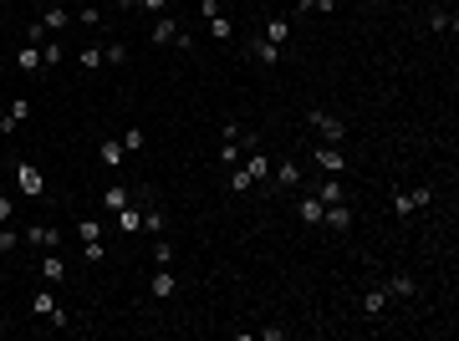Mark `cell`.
Returning <instances> with one entry per match:
<instances>
[{
  "mask_svg": "<svg viewBox=\"0 0 459 341\" xmlns=\"http://www.w3.org/2000/svg\"><path fill=\"white\" fill-rule=\"evenodd\" d=\"M31 316L36 321H51V326H57V331H67V311H61V300H57V291H51V285H41V291H36L31 296Z\"/></svg>",
  "mask_w": 459,
  "mask_h": 341,
  "instance_id": "1",
  "label": "cell"
},
{
  "mask_svg": "<svg viewBox=\"0 0 459 341\" xmlns=\"http://www.w3.org/2000/svg\"><path fill=\"white\" fill-rule=\"evenodd\" d=\"M429 199H434V189H429V183H418V189H398V194H393V214L409 219V214H418Z\"/></svg>",
  "mask_w": 459,
  "mask_h": 341,
  "instance_id": "2",
  "label": "cell"
},
{
  "mask_svg": "<svg viewBox=\"0 0 459 341\" xmlns=\"http://www.w3.org/2000/svg\"><path fill=\"white\" fill-rule=\"evenodd\" d=\"M306 123L322 133V143H337V148H342V138H347V123H342V117H332V112L311 107V112H306Z\"/></svg>",
  "mask_w": 459,
  "mask_h": 341,
  "instance_id": "3",
  "label": "cell"
},
{
  "mask_svg": "<svg viewBox=\"0 0 459 341\" xmlns=\"http://www.w3.org/2000/svg\"><path fill=\"white\" fill-rule=\"evenodd\" d=\"M148 296L153 300H174L179 296V280H174V270H168V265H159V275L148 280Z\"/></svg>",
  "mask_w": 459,
  "mask_h": 341,
  "instance_id": "4",
  "label": "cell"
},
{
  "mask_svg": "<svg viewBox=\"0 0 459 341\" xmlns=\"http://www.w3.org/2000/svg\"><path fill=\"white\" fill-rule=\"evenodd\" d=\"M26 117H31V97H16V102L6 107V117H0V138H6V133H16Z\"/></svg>",
  "mask_w": 459,
  "mask_h": 341,
  "instance_id": "5",
  "label": "cell"
},
{
  "mask_svg": "<svg viewBox=\"0 0 459 341\" xmlns=\"http://www.w3.org/2000/svg\"><path fill=\"white\" fill-rule=\"evenodd\" d=\"M322 214H326V204L317 199V194H301L296 199V219L301 225H322Z\"/></svg>",
  "mask_w": 459,
  "mask_h": 341,
  "instance_id": "6",
  "label": "cell"
},
{
  "mask_svg": "<svg viewBox=\"0 0 459 341\" xmlns=\"http://www.w3.org/2000/svg\"><path fill=\"white\" fill-rule=\"evenodd\" d=\"M317 168H322V174H342V168H347L342 148H337V143H322V148H317Z\"/></svg>",
  "mask_w": 459,
  "mask_h": 341,
  "instance_id": "7",
  "label": "cell"
},
{
  "mask_svg": "<svg viewBox=\"0 0 459 341\" xmlns=\"http://www.w3.org/2000/svg\"><path fill=\"white\" fill-rule=\"evenodd\" d=\"M117 229L133 240V234H143V204H123L117 209Z\"/></svg>",
  "mask_w": 459,
  "mask_h": 341,
  "instance_id": "8",
  "label": "cell"
},
{
  "mask_svg": "<svg viewBox=\"0 0 459 341\" xmlns=\"http://www.w3.org/2000/svg\"><path fill=\"white\" fill-rule=\"evenodd\" d=\"M67 25H72V10H67V6H46V10H41V31H46V36L67 31Z\"/></svg>",
  "mask_w": 459,
  "mask_h": 341,
  "instance_id": "9",
  "label": "cell"
},
{
  "mask_svg": "<svg viewBox=\"0 0 459 341\" xmlns=\"http://www.w3.org/2000/svg\"><path fill=\"white\" fill-rule=\"evenodd\" d=\"M148 41H159V46H179V21L174 16H153V36Z\"/></svg>",
  "mask_w": 459,
  "mask_h": 341,
  "instance_id": "10",
  "label": "cell"
},
{
  "mask_svg": "<svg viewBox=\"0 0 459 341\" xmlns=\"http://www.w3.org/2000/svg\"><path fill=\"white\" fill-rule=\"evenodd\" d=\"M97 163L102 168H123V138H102L97 143Z\"/></svg>",
  "mask_w": 459,
  "mask_h": 341,
  "instance_id": "11",
  "label": "cell"
},
{
  "mask_svg": "<svg viewBox=\"0 0 459 341\" xmlns=\"http://www.w3.org/2000/svg\"><path fill=\"white\" fill-rule=\"evenodd\" d=\"M317 199H322V204H347V189H342V178H337V174H322V189H317Z\"/></svg>",
  "mask_w": 459,
  "mask_h": 341,
  "instance_id": "12",
  "label": "cell"
},
{
  "mask_svg": "<svg viewBox=\"0 0 459 341\" xmlns=\"http://www.w3.org/2000/svg\"><path fill=\"white\" fill-rule=\"evenodd\" d=\"M41 280L46 285H61V280H67V260H61V255H41Z\"/></svg>",
  "mask_w": 459,
  "mask_h": 341,
  "instance_id": "13",
  "label": "cell"
},
{
  "mask_svg": "<svg viewBox=\"0 0 459 341\" xmlns=\"http://www.w3.org/2000/svg\"><path fill=\"white\" fill-rule=\"evenodd\" d=\"M16 72H21V76H36V72H41V46H21V51H16Z\"/></svg>",
  "mask_w": 459,
  "mask_h": 341,
  "instance_id": "14",
  "label": "cell"
},
{
  "mask_svg": "<svg viewBox=\"0 0 459 341\" xmlns=\"http://www.w3.org/2000/svg\"><path fill=\"white\" fill-rule=\"evenodd\" d=\"M322 225H332L337 234H347V229H352V209H347V204H326V214H322Z\"/></svg>",
  "mask_w": 459,
  "mask_h": 341,
  "instance_id": "15",
  "label": "cell"
},
{
  "mask_svg": "<svg viewBox=\"0 0 459 341\" xmlns=\"http://www.w3.org/2000/svg\"><path fill=\"white\" fill-rule=\"evenodd\" d=\"M57 240H61L57 225H31V229H26V245H41V250H51Z\"/></svg>",
  "mask_w": 459,
  "mask_h": 341,
  "instance_id": "16",
  "label": "cell"
},
{
  "mask_svg": "<svg viewBox=\"0 0 459 341\" xmlns=\"http://www.w3.org/2000/svg\"><path fill=\"white\" fill-rule=\"evenodd\" d=\"M123 204H133V194H128L123 183H108V189H102V209H108V214H117Z\"/></svg>",
  "mask_w": 459,
  "mask_h": 341,
  "instance_id": "17",
  "label": "cell"
},
{
  "mask_svg": "<svg viewBox=\"0 0 459 341\" xmlns=\"http://www.w3.org/2000/svg\"><path fill=\"white\" fill-rule=\"evenodd\" d=\"M16 178H21V189H26V194H31V199H36V194H46V178H41V174H36V168H31V163H21V168H16Z\"/></svg>",
  "mask_w": 459,
  "mask_h": 341,
  "instance_id": "18",
  "label": "cell"
},
{
  "mask_svg": "<svg viewBox=\"0 0 459 341\" xmlns=\"http://www.w3.org/2000/svg\"><path fill=\"white\" fill-rule=\"evenodd\" d=\"M251 56L260 61V67H275V61H281V46H275V41H266V36H260V41H251Z\"/></svg>",
  "mask_w": 459,
  "mask_h": 341,
  "instance_id": "19",
  "label": "cell"
},
{
  "mask_svg": "<svg viewBox=\"0 0 459 341\" xmlns=\"http://www.w3.org/2000/svg\"><path fill=\"white\" fill-rule=\"evenodd\" d=\"M271 168H275V163L266 158V153H260V148H251V158H245V174H251V178L260 183V178H271Z\"/></svg>",
  "mask_w": 459,
  "mask_h": 341,
  "instance_id": "20",
  "label": "cell"
},
{
  "mask_svg": "<svg viewBox=\"0 0 459 341\" xmlns=\"http://www.w3.org/2000/svg\"><path fill=\"white\" fill-rule=\"evenodd\" d=\"M383 311H388V291H383V285H373V291L362 296V316H383Z\"/></svg>",
  "mask_w": 459,
  "mask_h": 341,
  "instance_id": "21",
  "label": "cell"
},
{
  "mask_svg": "<svg viewBox=\"0 0 459 341\" xmlns=\"http://www.w3.org/2000/svg\"><path fill=\"white\" fill-rule=\"evenodd\" d=\"M266 41H275V46L291 41V25H286V16H271V21H266Z\"/></svg>",
  "mask_w": 459,
  "mask_h": 341,
  "instance_id": "22",
  "label": "cell"
},
{
  "mask_svg": "<svg viewBox=\"0 0 459 341\" xmlns=\"http://www.w3.org/2000/svg\"><path fill=\"white\" fill-rule=\"evenodd\" d=\"M383 291H388V296H398V300H413V296H418V285L409 280V275H393V280L383 285Z\"/></svg>",
  "mask_w": 459,
  "mask_h": 341,
  "instance_id": "23",
  "label": "cell"
},
{
  "mask_svg": "<svg viewBox=\"0 0 459 341\" xmlns=\"http://www.w3.org/2000/svg\"><path fill=\"white\" fill-rule=\"evenodd\" d=\"M271 178L281 183V189H296V183H301V168H296V163H275V168H271Z\"/></svg>",
  "mask_w": 459,
  "mask_h": 341,
  "instance_id": "24",
  "label": "cell"
},
{
  "mask_svg": "<svg viewBox=\"0 0 459 341\" xmlns=\"http://www.w3.org/2000/svg\"><path fill=\"white\" fill-rule=\"evenodd\" d=\"M143 234H153V240H159V234H164V209L143 204Z\"/></svg>",
  "mask_w": 459,
  "mask_h": 341,
  "instance_id": "25",
  "label": "cell"
},
{
  "mask_svg": "<svg viewBox=\"0 0 459 341\" xmlns=\"http://www.w3.org/2000/svg\"><path fill=\"white\" fill-rule=\"evenodd\" d=\"M148 148V133L143 127H123V153H143Z\"/></svg>",
  "mask_w": 459,
  "mask_h": 341,
  "instance_id": "26",
  "label": "cell"
},
{
  "mask_svg": "<svg viewBox=\"0 0 459 341\" xmlns=\"http://www.w3.org/2000/svg\"><path fill=\"white\" fill-rule=\"evenodd\" d=\"M209 36H215V41H230V36H235V25L225 21V10H219V16H209Z\"/></svg>",
  "mask_w": 459,
  "mask_h": 341,
  "instance_id": "27",
  "label": "cell"
},
{
  "mask_svg": "<svg viewBox=\"0 0 459 341\" xmlns=\"http://www.w3.org/2000/svg\"><path fill=\"white\" fill-rule=\"evenodd\" d=\"M102 61H108V67H123V61H128V46H123V41L102 46Z\"/></svg>",
  "mask_w": 459,
  "mask_h": 341,
  "instance_id": "28",
  "label": "cell"
},
{
  "mask_svg": "<svg viewBox=\"0 0 459 341\" xmlns=\"http://www.w3.org/2000/svg\"><path fill=\"white\" fill-rule=\"evenodd\" d=\"M77 234H82V245H92V240H102V225L97 219H77Z\"/></svg>",
  "mask_w": 459,
  "mask_h": 341,
  "instance_id": "29",
  "label": "cell"
},
{
  "mask_svg": "<svg viewBox=\"0 0 459 341\" xmlns=\"http://www.w3.org/2000/svg\"><path fill=\"white\" fill-rule=\"evenodd\" d=\"M235 138H240V133H235ZM235 138L219 143V163H240V143H235Z\"/></svg>",
  "mask_w": 459,
  "mask_h": 341,
  "instance_id": "30",
  "label": "cell"
},
{
  "mask_svg": "<svg viewBox=\"0 0 459 341\" xmlns=\"http://www.w3.org/2000/svg\"><path fill=\"white\" fill-rule=\"evenodd\" d=\"M230 189H235V194H251V189H255V178L245 174V168H235V174H230Z\"/></svg>",
  "mask_w": 459,
  "mask_h": 341,
  "instance_id": "31",
  "label": "cell"
},
{
  "mask_svg": "<svg viewBox=\"0 0 459 341\" xmlns=\"http://www.w3.org/2000/svg\"><path fill=\"white\" fill-rule=\"evenodd\" d=\"M97 67H108V61H102V46H87L82 51V72H97Z\"/></svg>",
  "mask_w": 459,
  "mask_h": 341,
  "instance_id": "32",
  "label": "cell"
},
{
  "mask_svg": "<svg viewBox=\"0 0 459 341\" xmlns=\"http://www.w3.org/2000/svg\"><path fill=\"white\" fill-rule=\"evenodd\" d=\"M82 255L92 260V265H102V260H108V245H102V240H92V245H82Z\"/></svg>",
  "mask_w": 459,
  "mask_h": 341,
  "instance_id": "33",
  "label": "cell"
},
{
  "mask_svg": "<svg viewBox=\"0 0 459 341\" xmlns=\"http://www.w3.org/2000/svg\"><path fill=\"white\" fill-rule=\"evenodd\" d=\"M61 56H67V51H61V41H46V46H41V61H46V67H57Z\"/></svg>",
  "mask_w": 459,
  "mask_h": 341,
  "instance_id": "34",
  "label": "cell"
},
{
  "mask_svg": "<svg viewBox=\"0 0 459 341\" xmlns=\"http://www.w3.org/2000/svg\"><path fill=\"white\" fill-rule=\"evenodd\" d=\"M429 25H434V31H454V16H449V10H434V16H429Z\"/></svg>",
  "mask_w": 459,
  "mask_h": 341,
  "instance_id": "35",
  "label": "cell"
},
{
  "mask_svg": "<svg viewBox=\"0 0 459 341\" xmlns=\"http://www.w3.org/2000/svg\"><path fill=\"white\" fill-rule=\"evenodd\" d=\"M153 265H174V245H153Z\"/></svg>",
  "mask_w": 459,
  "mask_h": 341,
  "instance_id": "36",
  "label": "cell"
},
{
  "mask_svg": "<svg viewBox=\"0 0 459 341\" xmlns=\"http://www.w3.org/2000/svg\"><path fill=\"white\" fill-rule=\"evenodd\" d=\"M16 245H21V234H16V229H6V225H0V250H16Z\"/></svg>",
  "mask_w": 459,
  "mask_h": 341,
  "instance_id": "37",
  "label": "cell"
},
{
  "mask_svg": "<svg viewBox=\"0 0 459 341\" xmlns=\"http://www.w3.org/2000/svg\"><path fill=\"white\" fill-rule=\"evenodd\" d=\"M26 41H31V46H41V41H46V31H41V21H31V25H26Z\"/></svg>",
  "mask_w": 459,
  "mask_h": 341,
  "instance_id": "38",
  "label": "cell"
},
{
  "mask_svg": "<svg viewBox=\"0 0 459 341\" xmlns=\"http://www.w3.org/2000/svg\"><path fill=\"white\" fill-rule=\"evenodd\" d=\"M235 143H240V153H251V148H260V133H240Z\"/></svg>",
  "mask_w": 459,
  "mask_h": 341,
  "instance_id": "39",
  "label": "cell"
},
{
  "mask_svg": "<svg viewBox=\"0 0 459 341\" xmlns=\"http://www.w3.org/2000/svg\"><path fill=\"white\" fill-rule=\"evenodd\" d=\"M82 25H102V10L97 6H82Z\"/></svg>",
  "mask_w": 459,
  "mask_h": 341,
  "instance_id": "40",
  "label": "cell"
},
{
  "mask_svg": "<svg viewBox=\"0 0 459 341\" xmlns=\"http://www.w3.org/2000/svg\"><path fill=\"white\" fill-rule=\"evenodd\" d=\"M138 10H148V16H164V0H133Z\"/></svg>",
  "mask_w": 459,
  "mask_h": 341,
  "instance_id": "41",
  "label": "cell"
},
{
  "mask_svg": "<svg viewBox=\"0 0 459 341\" xmlns=\"http://www.w3.org/2000/svg\"><path fill=\"white\" fill-rule=\"evenodd\" d=\"M10 214H16V204H10V199H6V194H0V225H6V219H10Z\"/></svg>",
  "mask_w": 459,
  "mask_h": 341,
  "instance_id": "42",
  "label": "cell"
},
{
  "mask_svg": "<svg viewBox=\"0 0 459 341\" xmlns=\"http://www.w3.org/2000/svg\"><path fill=\"white\" fill-rule=\"evenodd\" d=\"M296 10H322V0H296Z\"/></svg>",
  "mask_w": 459,
  "mask_h": 341,
  "instance_id": "43",
  "label": "cell"
},
{
  "mask_svg": "<svg viewBox=\"0 0 459 341\" xmlns=\"http://www.w3.org/2000/svg\"><path fill=\"white\" fill-rule=\"evenodd\" d=\"M117 6H133V0H117Z\"/></svg>",
  "mask_w": 459,
  "mask_h": 341,
  "instance_id": "44",
  "label": "cell"
}]
</instances>
